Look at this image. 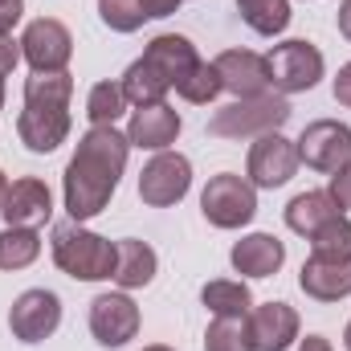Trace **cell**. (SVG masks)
I'll return each instance as SVG.
<instances>
[{
	"label": "cell",
	"instance_id": "d6a6232c",
	"mask_svg": "<svg viewBox=\"0 0 351 351\" xmlns=\"http://www.w3.org/2000/svg\"><path fill=\"white\" fill-rule=\"evenodd\" d=\"M21 12H25V0H0V33H12Z\"/></svg>",
	"mask_w": 351,
	"mask_h": 351
},
{
	"label": "cell",
	"instance_id": "4316f807",
	"mask_svg": "<svg viewBox=\"0 0 351 351\" xmlns=\"http://www.w3.org/2000/svg\"><path fill=\"white\" fill-rule=\"evenodd\" d=\"M127 110V94L119 82H98L86 98V119L94 127H114V119Z\"/></svg>",
	"mask_w": 351,
	"mask_h": 351
},
{
	"label": "cell",
	"instance_id": "cb8c5ba5",
	"mask_svg": "<svg viewBox=\"0 0 351 351\" xmlns=\"http://www.w3.org/2000/svg\"><path fill=\"white\" fill-rule=\"evenodd\" d=\"M311 250H315V258H323V262L351 265V221L339 213V217H331L327 225H319V229L311 233Z\"/></svg>",
	"mask_w": 351,
	"mask_h": 351
},
{
	"label": "cell",
	"instance_id": "2e32d148",
	"mask_svg": "<svg viewBox=\"0 0 351 351\" xmlns=\"http://www.w3.org/2000/svg\"><path fill=\"white\" fill-rule=\"evenodd\" d=\"M180 135V114H176L168 102H156V106H139L131 114V127H127V139L131 147H147V152H168Z\"/></svg>",
	"mask_w": 351,
	"mask_h": 351
},
{
	"label": "cell",
	"instance_id": "f1b7e54d",
	"mask_svg": "<svg viewBox=\"0 0 351 351\" xmlns=\"http://www.w3.org/2000/svg\"><path fill=\"white\" fill-rule=\"evenodd\" d=\"M204 351H250L245 319H213L204 331Z\"/></svg>",
	"mask_w": 351,
	"mask_h": 351
},
{
	"label": "cell",
	"instance_id": "ac0fdd59",
	"mask_svg": "<svg viewBox=\"0 0 351 351\" xmlns=\"http://www.w3.org/2000/svg\"><path fill=\"white\" fill-rule=\"evenodd\" d=\"M143 62H152L168 86H180V82L192 74V66H196L200 58H196V49H192L188 37H180V33H160V37L143 49Z\"/></svg>",
	"mask_w": 351,
	"mask_h": 351
},
{
	"label": "cell",
	"instance_id": "d590c367",
	"mask_svg": "<svg viewBox=\"0 0 351 351\" xmlns=\"http://www.w3.org/2000/svg\"><path fill=\"white\" fill-rule=\"evenodd\" d=\"M298 351H331V343H327L323 335H306V339L298 343Z\"/></svg>",
	"mask_w": 351,
	"mask_h": 351
},
{
	"label": "cell",
	"instance_id": "e0dca14e",
	"mask_svg": "<svg viewBox=\"0 0 351 351\" xmlns=\"http://www.w3.org/2000/svg\"><path fill=\"white\" fill-rule=\"evenodd\" d=\"M229 262H233L237 274H245V278H269V274H278L282 262H286V245L278 237H269V233H250V237H241L233 245Z\"/></svg>",
	"mask_w": 351,
	"mask_h": 351
},
{
	"label": "cell",
	"instance_id": "8992f818",
	"mask_svg": "<svg viewBox=\"0 0 351 351\" xmlns=\"http://www.w3.org/2000/svg\"><path fill=\"white\" fill-rule=\"evenodd\" d=\"M269 66V86L278 94H302V90L319 86L323 78V53L311 41H282L265 53Z\"/></svg>",
	"mask_w": 351,
	"mask_h": 351
},
{
	"label": "cell",
	"instance_id": "ab89813d",
	"mask_svg": "<svg viewBox=\"0 0 351 351\" xmlns=\"http://www.w3.org/2000/svg\"><path fill=\"white\" fill-rule=\"evenodd\" d=\"M143 351H172V348H164V343H156V348H143Z\"/></svg>",
	"mask_w": 351,
	"mask_h": 351
},
{
	"label": "cell",
	"instance_id": "60d3db41",
	"mask_svg": "<svg viewBox=\"0 0 351 351\" xmlns=\"http://www.w3.org/2000/svg\"><path fill=\"white\" fill-rule=\"evenodd\" d=\"M0 110H4V82H0Z\"/></svg>",
	"mask_w": 351,
	"mask_h": 351
},
{
	"label": "cell",
	"instance_id": "74e56055",
	"mask_svg": "<svg viewBox=\"0 0 351 351\" xmlns=\"http://www.w3.org/2000/svg\"><path fill=\"white\" fill-rule=\"evenodd\" d=\"M4 192H8V180H4V172H0V204H4Z\"/></svg>",
	"mask_w": 351,
	"mask_h": 351
},
{
	"label": "cell",
	"instance_id": "3957f363",
	"mask_svg": "<svg viewBox=\"0 0 351 351\" xmlns=\"http://www.w3.org/2000/svg\"><path fill=\"white\" fill-rule=\"evenodd\" d=\"M53 262L62 274L78 282H106L114 278L119 254H114V241L82 229V221H62L53 229Z\"/></svg>",
	"mask_w": 351,
	"mask_h": 351
},
{
	"label": "cell",
	"instance_id": "277c9868",
	"mask_svg": "<svg viewBox=\"0 0 351 351\" xmlns=\"http://www.w3.org/2000/svg\"><path fill=\"white\" fill-rule=\"evenodd\" d=\"M286 119H290V102L282 94H258V98H237L221 106L208 119V131L217 139H258L269 131H282Z\"/></svg>",
	"mask_w": 351,
	"mask_h": 351
},
{
	"label": "cell",
	"instance_id": "7402d4cb",
	"mask_svg": "<svg viewBox=\"0 0 351 351\" xmlns=\"http://www.w3.org/2000/svg\"><path fill=\"white\" fill-rule=\"evenodd\" d=\"M123 94H127V102H135V106H156V102H164V94H168V82L160 78V70L152 66V62H131L127 66V74H123Z\"/></svg>",
	"mask_w": 351,
	"mask_h": 351
},
{
	"label": "cell",
	"instance_id": "5bb4252c",
	"mask_svg": "<svg viewBox=\"0 0 351 351\" xmlns=\"http://www.w3.org/2000/svg\"><path fill=\"white\" fill-rule=\"evenodd\" d=\"M0 217H4L12 229H37V225H45V221L53 217V196H49V188H45L41 180L25 176V180L8 184L4 204H0Z\"/></svg>",
	"mask_w": 351,
	"mask_h": 351
},
{
	"label": "cell",
	"instance_id": "1f68e13d",
	"mask_svg": "<svg viewBox=\"0 0 351 351\" xmlns=\"http://www.w3.org/2000/svg\"><path fill=\"white\" fill-rule=\"evenodd\" d=\"M327 192L335 196V204H339V208H351V164L331 176V188H327Z\"/></svg>",
	"mask_w": 351,
	"mask_h": 351
},
{
	"label": "cell",
	"instance_id": "f35d334b",
	"mask_svg": "<svg viewBox=\"0 0 351 351\" xmlns=\"http://www.w3.org/2000/svg\"><path fill=\"white\" fill-rule=\"evenodd\" d=\"M343 343H348V351H351V323H348V331H343Z\"/></svg>",
	"mask_w": 351,
	"mask_h": 351
},
{
	"label": "cell",
	"instance_id": "4fadbf2b",
	"mask_svg": "<svg viewBox=\"0 0 351 351\" xmlns=\"http://www.w3.org/2000/svg\"><path fill=\"white\" fill-rule=\"evenodd\" d=\"M250 331V351H286L298 339V315L286 302H265L245 315Z\"/></svg>",
	"mask_w": 351,
	"mask_h": 351
},
{
	"label": "cell",
	"instance_id": "6da1fadb",
	"mask_svg": "<svg viewBox=\"0 0 351 351\" xmlns=\"http://www.w3.org/2000/svg\"><path fill=\"white\" fill-rule=\"evenodd\" d=\"M127 152H131V139L119 135L114 127H90L82 135L74 160L66 164V213H70V221H90L110 204L119 176L127 168Z\"/></svg>",
	"mask_w": 351,
	"mask_h": 351
},
{
	"label": "cell",
	"instance_id": "8fae6325",
	"mask_svg": "<svg viewBox=\"0 0 351 351\" xmlns=\"http://www.w3.org/2000/svg\"><path fill=\"white\" fill-rule=\"evenodd\" d=\"M188 188H192V164L176 152H160L139 176V196L152 208H168L176 200H184Z\"/></svg>",
	"mask_w": 351,
	"mask_h": 351
},
{
	"label": "cell",
	"instance_id": "5b68a950",
	"mask_svg": "<svg viewBox=\"0 0 351 351\" xmlns=\"http://www.w3.org/2000/svg\"><path fill=\"white\" fill-rule=\"evenodd\" d=\"M200 208H204L208 225H217V229H241L258 213V192H254L250 180H241V176H233V172H221L208 180V188L200 196Z\"/></svg>",
	"mask_w": 351,
	"mask_h": 351
},
{
	"label": "cell",
	"instance_id": "83f0119b",
	"mask_svg": "<svg viewBox=\"0 0 351 351\" xmlns=\"http://www.w3.org/2000/svg\"><path fill=\"white\" fill-rule=\"evenodd\" d=\"M176 90H180V98H188V102H200V106H204V102H213V98L221 94V74H217V66H213V62H196V66H192V74H188Z\"/></svg>",
	"mask_w": 351,
	"mask_h": 351
},
{
	"label": "cell",
	"instance_id": "30bf717a",
	"mask_svg": "<svg viewBox=\"0 0 351 351\" xmlns=\"http://www.w3.org/2000/svg\"><path fill=\"white\" fill-rule=\"evenodd\" d=\"M294 172H298V147L282 131L258 135V143L250 147V184L254 188H282L294 180Z\"/></svg>",
	"mask_w": 351,
	"mask_h": 351
},
{
	"label": "cell",
	"instance_id": "d6986e66",
	"mask_svg": "<svg viewBox=\"0 0 351 351\" xmlns=\"http://www.w3.org/2000/svg\"><path fill=\"white\" fill-rule=\"evenodd\" d=\"M298 286L319 298V302H339L351 294V265L343 262H323V258H311L298 274Z\"/></svg>",
	"mask_w": 351,
	"mask_h": 351
},
{
	"label": "cell",
	"instance_id": "f546056e",
	"mask_svg": "<svg viewBox=\"0 0 351 351\" xmlns=\"http://www.w3.org/2000/svg\"><path fill=\"white\" fill-rule=\"evenodd\" d=\"M98 16L102 25H110L114 33H135L147 16L139 8V0H98Z\"/></svg>",
	"mask_w": 351,
	"mask_h": 351
},
{
	"label": "cell",
	"instance_id": "ffe728a7",
	"mask_svg": "<svg viewBox=\"0 0 351 351\" xmlns=\"http://www.w3.org/2000/svg\"><path fill=\"white\" fill-rule=\"evenodd\" d=\"M114 254H119V262H114V282L123 286V290H139V286H147L152 278H156V250L147 245V241H139V237H123L119 245H114Z\"/></svg>",
	"mask_w": 351,
	"mask_h": 351
},
{
	"label": "cell",
	"instance_id": "603a6c76",
	"mask_svg": "<svg viewBox=\"0 0 351 351\" xmlns=\"http://www.w3.org/2000/svg\"><path fill=\"white\" fill-rule=\"evenodd\" d=\"M200 302L217 315V319H245L254 311V294L241 282H208L200 290Z\"/></svg>",
	"mask_w": 351,
	"mask_h": 351
},
{
	"label": "cell",
	"instance_id": "d4e9b609",
	"mask_svg": "<svg viewBox=\"0 0 351 351\" xmlns=\"http://www.w3.org/2000/svg\"><path fill=\"white\" fill-rule=\"evenodd\" d=\"M241 21L262 33V37H278L290 25V0H237Z\"/></svg>",
	"mask_w": 351,
	"mask_h": 351
},
{
	"label": "cell",
	"instance_id": "836d02e7",
	"mask_svg": "<svg viewBox=\"0 0 351 351\" xmlns=\"http://www.w3.org/2000/svg\"><path fill=\"white\" fill-rule=\"evenodd\" d=\"M139 8H143L147 21H160V16H172L180 8V0H139Z\"/></svg>",
	"mask_w": 351,
	"mask_h": 351
},
{
	"label": "cell",
	"instance_id": "9c48e42d",
	"mask_svg": "<svg viewBox=\"0 0 351 351\" xmlns=\"http://www.w3.org/2000/svg\"><path fill=\"white\" fill-rule=\"evenodd\" d=\"M62 323V298L53 290H25L12 311H8V327L21 343H41L58 331Z\"/></svg>",
	"mask_w": 351,
	"mask_h": 351
},
{
	"label": "cell",
	"instance_id": "9a60e30c",
	"mask_svg": "<svg viewBox=\"0 0 351 351\" xmlns=\"http://www.w3.org/2000/svg\"><path fill=\"white\" fill-rule=\"evenodd\" d=\"M213 66H217V74H221V90H229V94H237V98L269 94V66H265L262 53H250V49H225Z\"/></svg>",
	"mask_w": 351,
	"mask_h": 351
},
{
	"label": "cell",
	"instance_id": "7c38bea8",
	"mask_svg": "<svg viewBox=\"0 0 351 351\" xmlns=\"http://www.w3.org/2000/svg\"><path fill=\"white\" fill-rule=\"evenodd\" d=\"M90 335L102 348H123L139 335V306L127 294H98L90 302Z\"/></svg>",
	"mask_w": 351,
	"mask_h": 351
},
{
	"label": "cell",
	"instance_id": "e575fe53",
	"mask_svg": "<svg viewBox=\"0 0 351 351\" xmlns=\"http://www.w3.org/2000/svg\"><path fill=\"white\" fill-rule=\"evenodd\" d=\"M335 102L351 106V62L348 66H339V78H335Z\"/></svg>",
	"mask_w": 351,
	"mask_h": 351
},
{
	"label": "cell",
	"instance_id": "7a4b0ae2",
	"mask_svg": "<svg viewBox=\"0 0 351 351\" xmlns=\"http://www.w3.org/2000/svg\"><path fill=\"white\" fill-rule=\"evenodd\" d=\"M70 94H74V78L62 74H33L25 82V110L16 119V135L29 152L45 156L58 152L70 135Z\"/></svg>",
	"mask_w": 351,
	"mask_h": 351
},
{
	"label": "cell",
	"instance_id": "4dcf8cb0",
	"mask_svg": "<svg viewBox=\"0 0 351 351\" xmlns=\"http://www.w3.org/2000/svg\"><path fill=\"white\" fill-rule=\"evenodd\" d=\"M21 62V41H12V33H0V82L16 70Z\"/></svg>",
	"mask_w": 351,
	"mask_h": 351
},
{
	"label": "cell",
	"instance_id": "484cf974",
	"mask_svg": "<svg viewBox=\"0 0 351 351\" xmlns=\"http://www.w3.org/2000/svg\"><path fill=\"white\" fill-rule=\"evenodd\" d=\"M41 254V237L33 229H4L0 233V269H25L37 262Z\"/></svg>",
	"mask_w": 351,
	"mask_h": 351
},
{
	"label": "cell",
	"instance_id": "8d00e7d4",
	"mask_svg": "<svg viewBox=\"0 0 351 351\" xmlns=\"http://www.w3.org/2000/svg\"><path fill=\"white\" fill-rule=\"evenodd\" d=\"M339 33L351 41V0H343V4H339Z\"/></svg>",
	"mask_w": 351,
	"mask_h": 351
},
{
	"label": "cell",
	"instance_id": "52a82bcc",
	"mask_svg": "<svg viewBox=\"0 0 351 351\" xmlns=\"http://www.w3.org/2000/svg\"><path fill=\"white\" fill-rule=\"evenodd\" d=\"M70 53H74V37L53 16L33 21L21 37V58L33 66V74H62L70 66Z\"/></svg>",
	"mask_w": 351,
	"mask_h": 351
},
{
	"label": "cell",
	"instance_id": "ba28073f",
	"mask_svg": "<svg viewBox=\"0 0 351 351\" xmlns=\"http://www.w3.org/2000/svg\"><path fill=\"white\" fill-rule=\"evenodd\" d=\"M298 160L315 172H339L351 164V127L335 119H319L298 139Z\"/></svg>",
	"mask_w": 351,
	"mask_h": 351
},
{
	"label": "cell",
	"instance_id": "44dd1931",
	"mask_svg": "<svg viewBox=\"0 0 351 351\" xmlns=\"http://www.w3.org/2000/svg\"><path fill=\"white\" fill-rule=\"evenodd\" d=\"M339 213H343V208L335 204L331 192H302V196H294V200L286 204V225H290L294 233L311 237L319 225H327V221L339 217Z\"/></svg>",
	"mask_w": 351,
	"mask_h": 351
}]
</instances>
